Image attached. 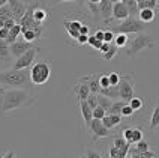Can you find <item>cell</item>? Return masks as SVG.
I'll return each instance as SVG.
<instances>
[{"instance_id":"1","label":"cell","mask_w":159,"mask_h":158,"mask_svg":"<svg viewBox=\"0 0 159 158\" xmlns=\"http://www.w3.org/2000/svg\"><path fill=\"white\" fill-rule=\"evenodd\" d=\"M33 98L30 97L27 89H9L5 93L3 105L0 108V113H9L12 110H18L23 107H29L32 104Z\"/></svg>"},{"instance_id":"2","label":"cell","mask_w":159,"mask_h":158,"mask_svg":"<svg viewBox=\"0 0 159 158\" xmlns=\"http://www.w3.org/2000/svg\"><path fill=\"white\" fill-rule=\"evenodd\" d=\"M0 84L14 89H27L30 86V72L29 69L23 71H0Z\"/></svg>"},{"instance_id":"3","label":"cell","mask_w":159,"mask_h":158,"mask_svg":"<svg viewBox=\"0 0 159 158\" xmlns=\"http://www.w3.org/2000/svg\"><path fill=\"white\" fill-rule=\"evenodd\" d=\"M153 47H156V39L153 36L146 35V33H137L128 41V45L125 48H126V54L132 57V56H137L138 53H141L143 50L153 48Z\"/></svg>"},{"instance_id":"4","label":"cell","mask_w":159,"mask_h":158,"mask_svg":"<svg viewBox=\"0 0 159 158\" xmlns=\"http://www.w3.org/2000/svg\"><path fill=\"white\" fill-rule=\"evenodd\" d=\"M30 83L36 84V86H42L45 84L50 77H51V66H50V62L47 60H39L35 62L32 66H30Z\"/></svg>"},{"instance_id":"5","label":"cell","mask_w":159,"mask_h":158,"mask_svg":"<svg viewBox=\"0 0 159 158\" xmlns=\"http://www.w3.org/2000/svg\"><path fill=\"white\" fill-rule=\"evenodd\" d=\"M134 88H135L134 75H120V81H119V99L128 104L134 98V92H135Z\"/></svg>"},{"instance_id":"6","label":"cell","mask_w":159,"mask_h":158,"mask_svg":"<svg viewBox=\"0 0 159 158\" xmlns=\"http://www.w3.org/2000/svg\"><path fill=\"white\" fill-rule=\"evenodd\" d=\"M143 29H144V24L141 21H138L137 18H126L125 21H120V24H117L114 29H111V32L129 35V33H141Z\"/></svg>"},{"instance_id":"7","label":"cell","mask_w":159,"mask_h":158,"mask_svg":"<svg viewBox=\"0 0 159 158\" xmlns=\"http://www.w3.org/2000/svg\"><path fill=\"white\" fill-rule=\"evenodd\" d=\"M39 50H41L39 47H35L33 50H30V51L24 53L21 57H18L17 60L14 62V65H12V69H15V71L30 69V66L35 63L36 54H38V51H39Z\"/></svg>"},{"instance_id":"8","label":"cell","mask_w":159,"mask_h":158,"mask_svg":"<svg viewBox=\"0 0 159 158\" xmlns=\"http://www.w3.org/2000/svg\"><path fill=\"white\" fill-rule=\"evenodd\" d=\"M89 131L92 132L93 140L105 139V137H110V136H111V131L107 130L105 127L102 125V121H98V119H92V122L89 125Z\"/></svg>"},{"instance_id":"9","label":"cell","mask_w":159,"mask_h":158,"mask_svg":"<svg viewBox=\"0 0 159 158\" xmlns=\"http://www.w3.org/2000/svg\"><path fill=\"white\" fill-rule=\"evenodd\" d=\"M8 6L11 9V14H12V18L15 20V23H20V20L24 17L27 11V5L26 2H21V0H9Z\"/></svg>"},{"instance_id":"10","label":"cell","mask_w":159,"mask_h":158,"mask_svg":"<svg viewBox=\"0 0 159 158\" xmlns=\"http://www.w3.org/2000/svg\"><path fill=\"white\" fill-rule=\"evenodd\" d=\"M36 45L33 42H26V41H17V42H14V44L9 45V51H11V56H14L15 59L18 57H21L24 53L30 51V50H33Z\"/></svg>"},{"instance_id":"11","label":"cell","mask_w":159,"mask_h":158,"mask_svg":"<svg viewBox=\"0 0 159 158\" xmlns=\"http://www.w3.org/2000/svg\"><path fill=\"white\" fill-rule=\"evenodd\" d=\"M98 5H99V14H101L104 24H110L113 21V5H114V2L101 0V2H98Z\"/></svg>"},{"instance_id":"12","label":"cell","mask_w":159,"mask_h":158,"mask_svg":"<svg viewBox=\"0 0 159 158\" xmlns=\"http://www.w3.org/2000/svg\"><path fill=\"white\" fill-rule=\"evenodd\" d=\"M99 79H101V74L83 75V77L80 79V83H84V84H87L89 90H90V93H95V95H99V90H101Z\"/></svg>"},{"instance_id":"13","label":"cell","mask_w":159,"mask_h":158,"mask_svg":"<svg viewBox=\"0 0 159 158\" xmlns=\"http://www.w3.org/2000/svg\"><path fill=\"white\" fill-rule=\"evenodd\" d=\"M83 26V23L80 20H65V27H66V33L69 35V38L75 39L80 36V29Z\"/></svg>"},{"instance_id":"14","label":"cell","mask_w":159,"mask_h":158,"mask_svg":"<svg viewBox=\"0 0 159 158\" xmlns=\"http://www.w3.org/2000/svg\"><path fill=\"white\" fill-rule=\"evenodd\" d=\"M126 18H129V14H128V9L125 6L123 0L114 2V5H113V20L125 21Z\"/></svg>"},{"instance_id":"15","label":"cell","mask_w":159,"mask_h":158,"mask_svg":"<svg viewBox=\"0 0 159 158\" xmlns=\"http://www.w3.org/2000/svg\"><path fill=\"white\" fill-rule=\"evenodd\" d=\"M122 116H116V114H105V117L102 119V125L105 127L107 130L111 131V128H116L122 123Z\"/></svg>"},{"instance_id":"16","label":"cell","mask_w":159,"mask_h":158,"mask_svg":"<svg viewBox=\"0 0 159 158\" xmlns=\"http://www.w3.org/2000/svg\"><path fill=\"white\" fill-rule=\"evenodd\" d=\"M156 20V11L153 9H141L138 11V21H141L143 24L153 23Z\"/></svg>"},{"instance_id":"17","label":"cell","mask_w":159,"mask_h":158,"mask_svg":"<svg viewBox=\"0 0 159 158\" xmlns=\"http://www.w3.org/2000/svg\"><path fill=\"white\" fill-rule=\"evenodd\" d=\"M72 90L75 92V95H77V98H78V103L80 101H86L87 97L90 95V90H89L87 84H84V83H78V84H75V86L72 88Z\"/></svg>"},{"instance_id":"18","label":"cell","mask_w":159,"mask_h":158,"mask_svg":"<svg viewBox=\"0 0 159 158\" xmlns=\"http://www.w3.org/2000/svg\"><path fill=\"white\" fill-rule=\"evenodd\" d=\"M80 112H81V116H83V119H84V123H86V127L89 128V125L92 122V119H93V114H92V108L87 105L86 101H80Z\"/></svg>"},{"instance_id":"19","label":"cell","mask_w":159,"mask_h":158,"mask_svg":"<svg viewBox=\"0 0 159 158\" xmlns=\"http://www.w3.org/2000/svg\"><path fill=\"white\" fill-rule=\"evenodd\" d=\"M113 146L114 148H117V149L120 151L122 154H123L125 157L129 154V149H131V145L129 143H126V140H125L122 136H114V141H113Z\"/></svg>"},{"instance_id":"20","label":"cell","mask_w":159,"mask_h":158,"mask_svg":"<svg viewBox=\"0 0 159 158\" xmlns=\"http://www.w3.org/2000/svg\"><path fill=\"white\" fill-rule=\"evenodd\" d=\"M99 95L107 97L111 101H119V86H110L107 89H101L99 90Z\"/></svg>"},{"instance_id":"21","label":"cell","mask_w":159,"mask_h":158,"mask_svg":"<svg viewBox=\"0 0 159 158\" xmlns=\"http://www.w3.org/2000/svg\"><path fill=\"white\" fill-rule=\"evenodd\" d=\"M147 151H150L149 143H147L146 140H141V141H138L137 145L131 146L129 154H131V155H138V154H144V152H147Z\"/></svg>"},{"instance_id":"22","label":"cell","mask_w":159,"mask_h":158,"mask_svg":"<svg viewBox=\"0 0 159 158\" xmlns=\"http://www.w3.org/2000/svg\"><path fill=\"white\" fill-rule=\"evenodd\" d=\"M125 6L128 9L129 18H137L138 20V6H137V0H123Z\"/></svg>"},{"instance_id":"23","label":"cell","mask_w":159,"mask_h":158,"mask_svg":"<svg viewBox=\"0 0 159 158\" xmlns=\"http://www.w3.org/2000/svg\"><path fill=\"white\" fill-rule=\"evenodd\" d=\"M20 35H21V27H20V24H15V26L9 30V35H8V38H6V44L11 45V44H14V42H17Z\"/></svg>"},{"instance_id":"24","label":"cell","mask_w":159,"mask_h":158,"mask_svg":"<svg viewBox=\"0 0 159 158\" xmlns=\"http://www.w3.org/2000/svg\"><path fill=\"white\" fill-rule=\"evenodd\" d=\"M158 5H159L158 0H137L138 11H141V9H153V11H156Z\"/></svg>"},{"instance_id":"25","label":"cell","mask_w":159,"mask_h":158,"mask_svg":"<svg viewBox=\"0 0 159 158\" xmlns=\"http://www.w3.org/2000/svg\"><path fill=\"white\" fill-rule=\"evenodd\" d=\"M47 11L44 8H41V6H35L33 9V20H35L36 23H39V24H42L45 20H47Z\"/></svg>"},{"instance_id":"26","label":"cell","mask_w":159,"mask_h":158,"mask_svg":"<svg viewBox=\"0 0 159 158\" xmlns=\"http://www.w3.org/2000/svg\"><path fill=\"white\" fill-rule=\"evenodd\" d=\"M84 5L89 8V11L92 12V17L95 21L98 20H101V14H99V5H98V2H84Z\"/></svg>"},{"instance_id":"27","label":"cell","mask_w":159,"mask_h":158,"mask_svg":"<svg viewBox=\"0 0 159 158\" xmlns=\"http://www.w3.org/2000/svg\"><path fill=\"white\" fill-rule=\"evenodd\" d=\"M125 105H126V103H123V101H113V104H111V107H110V110L107 112V114H116V116H120V113H122V108H123Z\"/></svg>"},{"instance_id":"28","label":"cell","mask_w":159,"mask_h":158,"mask_svg":"<svg viewBox=\"0 0 159 158\" xmlns=\"http://www.w3.org/2000/svg\"><path fill=\"white\" fill-rule=\"evenodd\" d=\"M158 127H159V98H158V101H156V107H155V110H153V113H152L149 128H150V130H155V128H158Z\"/></svg>"},{"instance_id":"29","label":"cell","mask_w":159,"mask_h":158,"mask_svg":"<svg viewBox=\"0 0 159 158\" xmlns=\"http://www.w3.org/2000/svg\"><path fill=\"white\" fill-rule=\"evenodd\" d=\"M11 59V51H9V45L6 41H0V60L8 62Z\"/></svg>"},{"instance_id":"30","label":"cell","mask_w":159,"mask_h":158,"mask_svg":"<svg viewBox=\"0 0 159 158\" xmlns=\"http://www.w3.org/2000/svg\"><path fill=\"white\" fill-rule=\"evenodd\" d=\"M128 41H129V38H128V35H122V33H117V35L114 36V45L117 47V48H120V47H126L128 45Z\"/></svg>"},{"instance_id":"31","label":"cell","mask_w":159,"mask_h":158,"mask_svg":"<svg viewBox=\"0 0 159 158\" xmlns=\"http://www.w3.org/2000/svg\"><path fill=\"white\" fill-rule=\"evenodd\" d=\"M111 104H113V101H111V99H108L107 97H102V95H98V105H99L101 108H104V110H105V113L110 110Z\"/></svg>"},{"instance_id":"32","label":"cell","mask_w":159,"mask_h":158,"mask_svg":"<svg viewBox=\"0 0 159 158\" xmlns=\"http://www.w3.org/2000/svg\"><path fill=\"white\" fill-rule=\"evenodd\" d=\"M117 53H119V48L114 45V42H111V44H110V48H108V51H107L102 57H104V60H111V59H114L116 56H117Z\"/></svg>"},{"instance_id":"33","label":"cell","mask_w":159,"mask_h":158,"mask_svg":"<svg viewBox=\"0 0 159 158\" xmlns=\"http://www.w3.org/2000/svg\"><path fill=\"white\" fill-rule=\"evenodd\" d=\"M143 140V130L141 128H132V140H131V146L137 145L138 141Z\"/></svg>"},{"instance_id":"34","label":"cell","mask_w":159,"mask_h":158,"mask_svg":"<svg viewBox=\"0 0 159 158\" xmlns=\"http://www.w3.org/2000/svg\"><path fill=\"white\" fill-rule=\"evenodd\" d=\"M128 105L132 108L134 112H137V110H140V108H143V99L141 98H135L134 97L129 103H128Z\"/></svg>"},{"instance_id":"35","label":"cell","mask_w":159,"mask_h":158,"mask_svg":"<svg viewBox=\"0 0 159 158\" xmlns=\"http://www.w3.org/2000/svg\"><path fill=\"white\" fill-rule=\"evenodd\" d=\"M92 114H93V119H98V121H102L104 117H105V110L104 108H101L99 105H98L95 110H92Z\"/></svg>"},{"instance_id":"36","label":"cell","mask_w":159,"mask_h":158,"mask_svg":"<svg viewBox=\"0 0 159 158\" xmlns=\"http://www.w3.org/2000/svg\"><path fill=\"white\" fill-rule=\"evenodd\" d=\"M86 103H87V105L92 108V110H95L98 107V95H95V93H90L87 97V99H86Z\"/></svg>"},{"instance_id":"37","label":"cell","mask_w":159,"mask_h":158,"mask_svg":"<svg viewBox=\"0 0 159 158\" xmlns=\"http://www.w3.org/2000/svg\"><path fill=\"white\" fill-rule=\"evenodd\" d=\"M108 158H126V157H125L123 154L117 149V148H114V146L111 145V148H110V154H108Z\"/></svg>"},{"instance_id":"38","label":"cell","mask_w":159,"mask_h":158,"mask_svg":"<svg viewBox=\"0 0 159 158\" xmlns=\"http://www.w3.org/2000/svg\"><path fill=\"white\" fill-rule=\"evenodd\" d=\"M108 80H110V86H119L120 75L117 72H111V74H108Z\"/></svg>"},{"instance_id":"39","label":"cell","mask_w":159,"mask_h":158,"mask_svg":"<svg viewBox=\"0 0 159 158\" xmlns=\"http://www.w3.org/2000/svg\"><path fill=\"white\" fill-rule=\"evenodd\" d=\"M87 44L92 45V47H93L95 50H99V48H101V45H102V42H99V41H98V39H96V38H95L93 35H89Z\"/></svg>"},{"instance_id":"40","label":"cell","mask_w":159,"mask_h":158,"mask_svg":"<svg viewBox=\"0 0 159 158\" xmlns=\"http://www.w3.org/2000/svg\"><path fill=\"white\" fill-rule=\"evenodd\" d=\"M114 36H116V33H113L111 30H104V42L111 44L114 41Z\"/></svg>"},{"instance_id":"41","label":"cell","mask_w":159,"mask_h":158,"mask_svg":"<svg viewBox=\"0 0 159 158\" xmlns=\"http://www.w3.org/2000/svg\"><path fill=\"white\" fill-rule=\"evenodd\" d=\"M132 114H134V110L128 104H126L123 108H122V113H120V116H122V117H129V116H132Z\"/></svg>"},{"instance_id":"42","label":"cell","mask_w":159,"mask_h":158,"mask_svg":"<svg viewBox=\"0 0 159 158\" xmlns=\"http://www.w3.org/2000/svg\"><path fill=\"white\" fill-rule=\"evenodd\" d=\"M99 84H101V89L110 88V80H108V75H101V79H99Z\"/></svg>"},{"instance_id":"43","label":"cell","mask_w":159,"mask_h":158,"mask_svg":"<svg viewBox=\"0 0 159 158\" xmlns=\"http://www.w3.org/2000/svg\"><path fill=\"white\" fill-rule=\"evenodd\" d=\"M131 158H155L153 151H147L144 154H138V155H131Z\"/></svg>"},{"instance_id":"44","label":"cell","mask_w":159,"mask_h":158,"mask_svg":"<svg viewBox=\"0 0 159 158\" xmlns=\"http://www.w3.org/2000/svg\"><path fill=\"white\" fill-rule=\"evenodd\" d=\"M84 158H102V155L98 154V152H95V151H92V149H87L86 154H84Z\"/></svg>"},{"instance_id":"45","label":"cell","mask_w":159,"mask_h":158,"mask_svg":"<svg viewBox=\"0 0 159 158\" xmlns=\"http://www.w3.org/2000/svg\"><path fill=\"white\" fill-rule=\"evenodd\" d=\"M15 24H17V23H15V20H14V18H12V20H8V21H5V27H3V29L11 30V29L15 26Z\"/></svg>"},{"instance_id":"46","label":"cell","mask_w":159,"mask_h":158,"mask_svg":"<svg viewBox=\"0 0 159 158\" xmlns=\"http://www.w3.org/2000/svg\"><path fill=\"white\" fill-rule=\"evenodd\" d=\"M5 93H6V88L0 84V108L3 105V99H5Z\"/></svg>"},{"instance_id":"47","label":"cell","mask_w":159,"mask_h":158,"mask_svg":"<svg viewBox=\"0 0 159 158\" xmlns=\"http://www.w3.org/2000/svg\"><path fill=\"white\" fill-rule=\"evenodd\" d=\"M87 41H89V36L80 35L78 38H77V42H78L80 45H83V44H87Z\"/></svg>"},{"instance_id":"48","label":"cell","mask_w":159,"mask_h":158,"mask_svg":"<svg viewBox=\"0 0 159 158\" xmlns=\"http://www.w3.org/2000/svg\"><path fill=\"white\" fill-rule=\"evenodd\" d=\"M8 35H9V30H6V29H0V41H6Z\"/></svg>"},{"instance_id":"49","label":"cell","mask_w":159,"mask_h":158,"mask_svg":"<svg viewBox=\"0 0 159 158\" xmlns=\"http://www.w3.org/2000/svg\"><path fill=\"white\" fill-rule=\"evenodd\" d=\"M93 36L96 38L99 42H104V30H98V32H96V33H95Z\"/></svg>"},{"instance_id":"50","label":"cell","mask_w":159,"mask_h":158,"mask_svg":"<svg viewBox=\"0 0 159 158\" xmlns=\"http://www.w3.org/2000/svg\"><path fill=\"white\" fill-rule=\"evenodd\" d=\"M0 158H17V155H15V151L11 149V151H8L6 154H3Z\"/></svg>"},{"instance_id":"51","label":"cell","mask_w":159,"mask_h":158,"mask_svg":"<svg viewBox=\"0 0 159 158\" xmlns=\"http://www.w3.org/2000/svg\"><path fill=\"white\" fill-rule=\"evenodd\" d=\"M108 48H110V44H107V42H102L101 48H99V51L102 53V56H104V54H105V53L108 51Z\"/></svg>"},{"instance_id":"52","label":"cell","mask_w":159,"mask_h":158,"mask_svg":"<svg viewBox=\"0 0 159 158\" xmlns=\"http://www.w3.org/2000/svg\"><path fill=\"white\" fill-rule=\"evenodd\" d=\"M80 35H84V36H89V27L86 24H83L81 29H80Z\"/></svg>"},{"instance_id":"53","label":"cell","mask_w":159,"mask_h":158,"mask_svg":"<svg viewBox=\"0 0 159 158\" xmlns=\"http://www.w3.org/2000/svg\"><path fill=\"white\" fill-rule=\"evenodd\" d=\"M5 5H8V2H6V0H0V8L5 6Z\"/></svg>"},{"instance_id":"54","label":"cell","mask_w":159,"mask_h":158,"mask_svg":"<svg viewBox=\"0 0 159 158\" xmlns=\"http://www.w3.org/2000/svg\"><path fill=\"white\" fill-rule=\"evenodd\" d=\"M5 27V21L3 20H0V29H3Z\"/></svg>"},{"instance_id":"55","label":"cell","mask_w":159,"mask_h":158,"mask_svg":"<svg viewBox=\"0 0 159 158\" xmlns=\"http://www.w3.org/2000/svg\"><path fill=\"white\" fill-rule=\"evenodd\" d=\"M158 130H159V127H158Z\"/></svg>"}]
</instances>
